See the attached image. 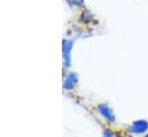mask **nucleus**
I'll return each instance as SVG.
<instances>
[{
	"mask_svg": "<svg viewBox=\"0 0 148 137\" xmlns=\"http://www.w3.org/2000/svg\"><path fill=\"white\" fill-rule=\"evenodd\" d=\"M127 133L133 136H144L148 133V121L144 119H139L133 121L127 127Z\"/></svg>",
	"mask_w": 148,
	"mask_h": 137,
	"instance_id": "obj_1",
	"label": "nucleus"
},
{
	"mask_svg": "<svg viewBox=\"0 0 148 137\" xmlns=\"http://www.w3.org/2000/svg\"><path fill=\"white\" fill-rule=\"evenodd\" d=\"M97 111H98L99 115L102 119H105L107 122H109V123H115L116 122L115 112H114V109L111 108L108 104H103V103L99 104L97 106Z\"/></svg>",
	"mask_w": 148,
	"mask_h": 137,
	"instance_id": "obj_2",
	"label": "nucleus"
},
{
	"mask_svg": "<svg viewBox=\"0 0 148 137\" xmlns=\"http://www.w3.org/2000/svg\"><path fill=\"white\" fill-rule=\"evenodd\" d=\"M74 47V42L69 39H63L62 44V57H63V66L64 68L71 67V51Z\"/></svg>",
	"mask_w": 148,
	"mask_h": 137,
	"instance_id": "obj_3",
	"label": "nucleus"
},
{
	"mask_svg": "<svg viewBox=\"0 0 148 137\" xmlns=\"http://www.w3.org/2000/svg\"><path fill=\"white\" fill-rule=\"evenodd\" d=\"M79 83V76L77 73L70 71L67 76H63V90L64 91H74Z\"/></svg>",
	"mask_w": 148,
	"mask_h": 137,
	"instance_id": "obj_4",
	"label": "nucleus"
},
{
	"mask_svg": "<svg viewBox=\"0 0 148 137\" xmlns=\"http://www.w3.org/2000/svg\"><path fill=\"white\" fill-rule=\"evenodd\" d=\"M102 137H115V131L109 128H106L102 131Z\"/></svg>",
	"mask_w": 148,
	"mask_h": 137,
	"instance_id": "obj_5",
	"label": "nucleus"
},
{
	"mask_svg": "<svg viewBox=\"0 0 148 137\" xmlns=\"http://www.w3.org/2000/svg\"><path fill=\"white\" fill-rule=\"evenodd\" d=\"M143 137H148V134H146V135H144Z\"/></svg>",
	"mask_w": 148,
	"mask_h": 137,
	"instance_id": "obj_6",
	"label": "nucleus"
},
{
	"mask_svg": "<svg viewBox=\"0 0 148 137\" xmlns=\"http://www.w3.org/2000/svg\"><path fill=\"white\" fill-rule=\"evenodd\" d=\"M116 137H124V136H121V135H119V136H116Z\"/></svg>",
	"mask_w": 148,
	"mask_h": 137,
	"instance_id": "obj_7",
	"label": "nucleus"
}]
</instances>
